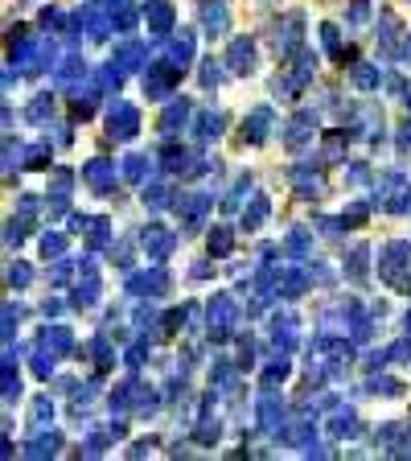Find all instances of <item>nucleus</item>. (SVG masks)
Listing matches in <instances>:
<instances>
[{
    "label": "nucleus",
    "instance_id": "nucleus-29",
    "mask_svg": "<svg viewBox=\"0 0 411 461\" xmlns=\"http://www.w3.org/2000/svg\"><path fill=\"white\" fill-rule=\"evenodd\" d=\"M173 25V8L169 4H148V29L152 33H169Z\"/></svg>",
    "mask_w": 411,
    "mask_h": 461
},
{
    "label": "nucleus",
    "instance_id": "nucleus-18",
    "mask_svg": "<svg viewBox=\"0 0 411 461\" xmlns=\"http://www.w3.org/2000/svg\"><path fill=\"white\" fill-rule=\"evenodd\" d=\"M185 120H189V99H173V103L165 107V116H161V132L173 136L177 128H185Z\"/></svg>",
    "mask_w": 411,
    "mask_h": 461
},
{
    "label": "nucleus",
    "instance_id": "nucleus-32",
    "mask_svg": "<svg viewBox=\"0 0 411 461\" xmlns=\"http://www.w3.org/2000/svg\"><path fill=\"white\" fill-rule=\"evenodd\" d=\"M189 58H193V38H189V33H182L177 42H169V62H173V66H182L185 70Z\"/></svg>",
    "mask_w": 411,
    "mask_h": 461
},
{
    "label": "nucleus",
    "instance_id": "nucleus-23",
    "mask_svg": "<svg viewBox=\"0 0 411 461\" xmlns=\"http://www.w3.org/2000/svg\"><path fill=\"white\" fill-rule=\"evenodd\" d=\"M120 169H124V178H128V182H144V178L152 173V161H148L144 153H128Z\"/></svg>",
    "mask_w": 411,
    "mask_h": 461
},
{
    "label": "nucleus",
    "instance_id": "nucleus-45",
    "mask_svg": "<svg viewBox=\"0 0 411 461\" xmlns=\"http://www.w3.org/2000/svg\"><path fill=\"white\" fill-rule=\"evenodd\" d=\"M62 251H66V235H58V230H49L46 239H42V256H62Z\"/></svg>",
    "mask_w": 411,
    "mask_h": 461
},
{
    "label": "nucleus",
    "instance_id": "nucleus-6",
    "mask_svg": "<svg viewBox=\"0 0 411 461\" xmlns=\"http://www.w3.org/2000/svg\"><path fill=\"white\" fill-rule=\"evenodd\" d=\"M79 21H83V29H87L91 38H107V33L115 29V13H107V4H83Z\"/></svg>",
    "mask_w": 411,
    "mask_h": 461
},
{
    "label": "nucleus",
    "instance_id": "nucleus-24",
    "mask_svg": "<svg viewBox=\"0 0 411 461\" xmlns=\"http://www.w3.org/2000/svg\"><path fill=\"white\" fill-rule=\"evenodd\" d=\"M272 338H275V346L288 350V346L296 342V318H292V313H280V318L272 322Z\"/></svg>",
    "mask_w": 411,
    "mask_h": 461
},
{
    "label": "nucleus",
    "instance_id": "nucleus-57",
    "mask_svg": "<svg viewBox=\"0 0 411 461\" xmlns=\"http://www.w3.org/2000/svg\"><path fill=\"white\" fill-rule=\"evenodd\" d=\"M366 4H370V0H354V8H350V21H354V25L366 21Z\"/></svg>",
    "mask_w": 411,
    "mask_h": 461
},
{
    "label": "nucleus",
    "instance_id": "nucleus-38",
    "mask_svg": "<svg viewBox=\"0 0 411 461\" xmlns=\"http://www.w3.org/2000/svg\"><path fill=\"white\" fill-rule=\"evenodd\" d=\"M169 202V189L161 182H152V185H144V206H152V210H161Z\"/></svg>",
    "mask_w": 411,
    "mask_h": 461
},
{
    "label": "nucleus",
    "instance_id": "nucleus-56",
    "mask_svg": "<svg viewBox=\"0 0 411 461\" xmlns=\"http://www.w3.org/2000/svg\"><path fill=\"white\" fill-rule=\"evenodd\" d=\"M341 219H346V227H358L366 219V206H350V214H341Z\"/></svg>",
    "mask_w": 411,
    "mask_h": 461
},
{
    "label": "nucleus",
    "instance_id": "nucleus-41",
    "mask_svg": "<svg viewBox=\"0 0 411 461\" xmlns=\"http://www.w3.org/2000/svg\"><path fill=\"white\" fill-rule=\"evenodd\" d=\"M218 83H223V62L206 58L202 62V87H218Z\"/></svg>",
    "mask_w": 411,
    "mask_h": 461
},
{
    "label": "nucleus",
    "instance_id": "nucleus-60",
    "mask_svg": "<svg viewBox=\"0 0 411 461\" xmlns=\"http://www.w3.org/2000/svg\"><path fill=\"white\" fill-rule=\"evenodd\" d=\"M193 276H198V280L210 276V264H206V260H198V264H193Z\"/></svg>",
    "mask_w": 411,
    "mask_h": 461
},
{
    "label": "nucleus",
    "instance_id": "nucleus-48",
    "mask_svg": "<svg viewBox=\"0 0 411 461\" xmlns=\"http://www.w3.org/2000/svg\"><path fill=\"white\" fill-rule=\"evenodd\" d=\"M210 383H214V387H230V383H234V367H230V363H218L214 375H210Z\"/></svg>",
    "mask_w": 411,
    "mask_h": 461
},
{
    "label": "nucleus",
    "instance_id": "nucleus-10",
    "mask_svg": "<svg viewBox=\"0 0 411 461\" xmlns=\"http://www.w3.org/2000/svg\"><path fill=\"white\" fill-rule=\"evenodd\" d=\"M206 210H210V198H202V194L177 198V219H182V227H189V230L206 219Z\"/></svg>",
    "mask_w": 411,
    "mask_h": 461
},
{
    "label": "nucleus",
    "instance_id": "nucleus-7",
    "mask_svg": "<svg viewBox=\"0 0 411 461\" xmlns=\"http://www.w3.org/2000/svg\"><path fill=\"white\" fill-rule=\"evenodd\" d=\"M272 132V107H255L247 120H243V144H259Z\"/></svg>",
    "mask_w": 411,
    "mask_h": 461
},
{
    "label": "nucleus",
    "instance_id": "nucleus-16",
    "mask_svg": "<svg viewBox=\"0 0 411 461\" xmlns=\"http://www.w3.org/2000/svg\"><path fill=\"white\" fill-rule=\"evenodd\" d=\"M83 178H87V185H91V189L107 194V189H115V165H107V161L99 157V161H91V165L83 169Z\"/></svg>",
    "mask_w": 411,
    "mask_h": 461
},
{
    "label": "nucleus",
    "instance_id": "nucleus-26",
    "mask_svg": "<svg viewBox=\"0 0 411 461\" xmlns=\"http://www.w3.org/2000/svg\"><path fill=\"white\" fill-rule=\"evenodd\" d=\"M268 210H272V202H268L264 194H255V198H251V206L243 210V227H247V230H255L259 223H264V219H268Z\"/></svg>",
    "mask_w": 411,
    "mask_h": 461
},
{
    "label": "nucleus",
    "instance_id": "nucleus-46",
    "mask_svg": "<svg viewBox=\"0 0 411 461\" xmlns=\"http://www.w3.org/2000/svg\"><path fill=\"white\" fill-rule=\"evenodd\" d=\"M29 280H33L29 264H8V288H25Z\"/></svg>",
    "mask_w": 411,
    "mask_h": 461
},
{
    "label": "nucleus",
    "instance_id": "nucleus-61",
    "mask_svg": "<svg viewBox=\"0 0 411 461\" xmlns=\"http://www.w3.org/2000/svg\"><path fill=\"white\" fill-rule=\"evenodd\" d=\"M62 313V301H46V318H58Z\"/></svg>",
    "mask_w": 411,
    "mask_h": 461
},
{
    "label": "nucleus",
    "instance_id": "nucleus-11",
    "mask_svg": "<svg viewBox=\"0 0 411 461\" xmlns=\"http://www.w3.org/2000/svg\"><path fill=\"white\" fill-rule=\"evenodd\" d=\"M227 66L234 75H247V70L255 66V42H251V38H234V42H230V54H227Z\"/></svg>",
    "mask_w": 411,
    "mask_h": 461
},
{
    "label": "nucleus",
    "instance_id": "nucleus-5",
    "mask_svg": "<svg viewBox=\"0 0 411 461\" xmlns=\"http://www.w3.org/2000/svg\"><path fill=\"white\" fill-rule=\"evenodd\" d=\"M317 132V116L305 107V111H296L292 120H288V128H284V140H288V148H305L309 140Z\"/></svg>",
    "mask_w": 411,
    "mask_h": 461
},
{
    "label": "nucleus",
    "instance_id": "nucleus-51",
    "mask_svg": "<svg viewBox=\"0 0 411 461\" xmlns=\"http://www.w3.org/2000/svg\"><path fill=\"white\" fill-rule=\"evenodd\" d=\"M185 322V309H169L165 322H161V334H177V325Z\"/></svg>",
    "mask_w": 411,
    "mask_h": 461
},
{
    "label": "nucleus",
    "instance_id": "nucleus-33",
    "mask_svg": "<svg viewBox=\"0 0 411 461\" xmlns=\"http://www.w3.org/2000/svg\"><path fill=\"white\" fill-rule=\"evenodd\" d=\"M58 432H42V437H33V445H29V458H49V453H58Z\"/></svg>",
    "mask_w": 411,
    "mask_h": 461
},
{
    "label": "nucleus",
    "instance_id": "nucleus-39",
    "mask_svg": "<svg viewBox=\"0 0 411 461\" xmlns=\"http://www.w3.org/2000/svg\"><path fill=\"white\" fill-rule=\"evenodd\" d=\"M366 256H370V247H366V243H358V247L350 251V276H354V280L366 276Z\"/></svg>",
    "mask_w": 411,
    "mask_h": 461
},
{
    "label": "nucleus",
    "instance_id": "nucleus-13",
    "mask_svg": "<svg viewBox=\"0 0 411 461\" xmlns=\"http://www.w3.org/2000/svg\"><path fill=\"white\" fill-rule=\"evenodd\" d=\"M292 185H296L300 198H321V194H325V182H321V173L313 165H296V169H292Z\"/></svg>",
    "mask_w": 411,
    "mask_h": 461
},
{
    "label": "nucleus",
    "instance_id": "nucleus-58",
    "mask_svg": "<svg viewBox=\"0 0 411 461\" xmlns=\"http://www.w3.org/2000/svg\"><path fill=\"white\" fill-rule=\"evenodd\" d=\"M350 182H366V165H350Z\"/></svg>",
    "mask_w": 411,
    "mask_h": 461
},
{
    "label": "nucleus",
    "instance_id": "nucleus-40",
    "mask_svg": "<svg viewBox=\"0 0 411 461\" xmlns=\"http://www.w3.org/2000/svg\"><path fill=\"white\" fill-rule=\"evenodd\" d=\"M111 13H115V29H132L136 25V4L120 0V8H111Z\"/></svg>",
    "mask_w": 411,
    "mask_h": 461
},
{
    "label": "nucleus",
    "instance_id": "nucleus-63",
    "mask_svg": "<svg viewBox=\"0 0 411 461\" xmlns=\"http://www.w3.org/2000/svg\"><path fill=\"white\" fill-rule=\"evenodd\" d=\"M408 329H411V318H408Z\"/></svg>",
    "mask_w": 411,
    "mask_h": 461
},
{
    "label": "nucleus",
    "instance_id": "nucleus-30",
    "mask_svg": "<svg viewBox=\"0 0 411 461\" xmlns=\"http://www.w3.org/2000/svg\"><path fill=\"white\" fill-rule=\"evenodd\" d=\"M206 29L210 33H227V8H223V0H206Z\"/></svg>",
    "mask_w": 411,
    "mask_h": 461
},
{
    "label": "nucleus",
    "instance_id": "nucleus-43",
    "mask_svg": "<svg viewBox=\"0 0 411 461\" xmlns=\"http://www.w3.org/2000/svg\"><path fill=\"white\" fill-rule=\"evenodd\" d=\"M49 416H54V404H49V400H33V408H29V424H33V428H42Z\"/></svg>",
    "mask_w": 411,
    "mask_h": 461
},
{
    "label": "nucleus",
    "instance_id": "nucleus-19",
    "mask_svg": "<svg viewBox=\"0 0 411 461\" xmlns=\"http://www.w3.org/2000/svg\"><path fill=\"white\" fill-rule=\"evenodd\" d=\"M161 165H165L169 173H189L193 153H189V148H177V144H165V148H161Z\"/></svg>",
    "mask_w": 411,
    "mask_h": 461
},
{
    "label": "nucleus",
    "instance_id": "nucleus-22",
    "mask_svg": "<svg viewBox=\"0 0 411 461\" xmlns=\"http://www.w3.org/2000/svg\"><path fill=\"white\" fill-rule=\"evenodd\" d=\"M223 124H227V120H223V111H202V116H198V124H193V132H198V140H206V144H210V140L223 132Z\"/></svg>",
    "mask_w": 411,
    "mask_h": 461
},
{
    "label": "nucleus",
    "instance_id": "nucleus-8",
    "mask_svg": "<svg viewBox=\"0 0 411 461\" xmlns=\"http://www.w3.org/2000/svg\"><path fill=\"white\" fill-rule=\"evenodd\" d=\"M300 29H305V17L292 13V17L275 29V49H280V54H296V49H300Z\"/></svg>",
    "mask_w": 411,
    "mask_h": 461
},
{
    "label": "nucleus",
    "instance_id": "nucleus-44",
    "mask_svg": "<svg viewBox=\"0 0 411 461\" xmlns=\"http://www.w3.org/2000/svg\"><path fill=\"white\" fill-rule=\"evenodd\" d=\"M284 251H288V256H305V251H309V235H305V230H292V235L284 239Z\"/></svg>",
    "mask_w": 411,
    "mask_h": 461
},
{
    "label": "nucleus",
    "instance_id": "nucleus-52",
    "mask_svg": "<svg viewBox=\"0 0 411 461\" xmlns=\"http://www.w3.org/2000/svg\"><path fill=\"white\" fill-rule=\"evenodd\" d=\"M46 161H49V148H46V144H33V148L25 153V165H46Z\"/></svg>",
    "mask_w": 411,
    "mask_h": 461
},
{
    "label": "nucleus",
    "instance_id": "nucleus-64",
    "mask_svg": "<svg viewBox=\"0 0 411 461\" xmlns=\"http://www.w3.org/2000/svg\"><path fill=\"white\" fill-rule=\"evenodd\" d=\"M408 49H411V46H408Z\"/></svg>",
    "mask_w": 411,
    "mask_h": 461
},
{
    "label": "nucleus",
    "instance_id": "nucleus-53",
    "mask_svg": "<svg viewBox=\"0 0 411 461\" xmlns=\"http://www.w3.org/2000/svg\"><path fill=\"white\" fill-rule=\"evenodd\" d=\"M91 116H95L91 99H83V95H79V99H74V120H91Z\"/></svg>",
    "mask_w": 411,
    "mask_h": 461
},
{
    "label": "nucleus",
    "instance_id": "nucleus-20",
    "mask_svg": "<svg viewBox=\"0 0 411 461\" xmlns=\"http://www.w3.org/2000/svg\"><path fill=\"white\" fill-rule=\"evenodd\" d=\"M140 62H144V46H140V42H124V46L111 54V66H115V70H136Z\"/></svg>",
    "mask_w": 411,
    "mask_h": 461
},
{
    "label": "nucleus",
    "instance_id": "nucleus-4",
    "mask_svg": "<svg viewBox=\"0 0 411 461\" xmlns=\"http://www.w3.org/2000/svg\"><path fill=\"white\" fill-rule=\"evenodd\" d=\"M177 79H182V66L161 62V66L148 70V79H144V95H148V99H161V95H169V87H173Z\"/></svg>",
    "mask_w": 411,
    "mask_h": 461
},
{
    "label": "nucleus",
    "instance_id": "nucleus-35",
    "mask_svg": "<svg viewBox=\"0 0 411 461\" xmlns=\"http://www.w3.org/2000/svg\"><path fill=\"white\" fill-rule=\"evenodd\" d=\"M288 359H284V354H280V359H275V363H268V370H264V387H275V383H284V379H288Z\"/></svg>",
    "mask_w": 411,
    "mask_h": 461
},
{
    "label": "nucleus",
    "instance_id": "nucleus-55",
    "mask_svg": "<svg viewBox=\"0 0 411 461\" xmlns=\"http://www.w3.org/2000/svg\"><path fill=\"white\" fill-rule=\"evenodd\" d=\"M13 325H17V309L4 305V342H13Z\"/></svg>",
    "mask_w": 411,
    "mask_h": 461
},
{
    "label": "nucleus",
    "instance_id": "nucleus-62",
    "mask_svg": "<svg viewBox=\"0 0 411 461\" xmlns=\"http://www.w3.org/2000/svg\"><path fill=\"white\" fill-rule=\"evenodd\" d=\"M403 148H411V124L403 128Z\"/></svg>",
    "mask_w": 411,
    "mask_h": 461
},
{
    "label": "nucleus",
    "instance_id": "nucleus-2",
    "mask_svg": "<svg viewBox=\"0 0 411 461\" xmlns=\"http://www.w3.org/2000/svg\"><path fill=\"white\" fill-rule=\"evenodd\" d=\"M206 318H210V338H218V342H223V338H230V334H234V318H239L234 297H227V292H223V297H214Z\"/></svg>",
    "mask_w": 411,
    "mask_h": 461
},
{
    "label": "nucleus",
    "instance_id": "nucleus-37",
    "mask_svg": "<svg viewBox=\"0 0 411 461\" xmlns=\"http://www.w3.org/2000/svg\"><path fill=\"white\" fill-rule=\"evenodd\" d=\"M49 116H54V99H49V95H38L33 107H29V120H33V124H46Z\"/></svg>",
    "mask_w": 411,
    "mask_h": 461
},
{
    "label": "nucleus",
    "instance_id": "nucleus-36",
    "mask_svg": "<svg viewBox=\"0 0 411 461\" xmlns=\"http://www.w3.org/2000/svg\"><path fill=\"white\" fill-rule=\"evenodd\" d=\"M87 354H91L95 363H99V370H107V367H111V346H107V338H103V334H99V338H95L91 346H87Z\"/></svg>",
    "mask_w": 411,
    "mask_h": 461
},
{
    "label": "nucleus",
    "instance_id": "nucleus-31",
    "mask_svg": "<svg viewBox=\"0 0 411 461\" xmlns=\"http://www.w3.org/2000/svg\"><path fill=\"white\" fill-rule=\"evenodd\" d=\"M378 83H382V70H378V66H370V62H358V66H354V87L374 91Z\"/></svg>",
    "mask_w": 411,
    "mask_h": 461
},
{
    "label": "nucleus",
    "instance_id": "nucleus-42",
    "mask_svg": "<svg viewBox=\"0 0 411 461\" xmlns=\"http://www.w3.org/2000/svg\"><path fill=\"white\" fill-rule=\"evenodd\" d=\"M370 391H382V396H399V391H403V383H399V379H391V375H374V379H370Z\"/></svg>",
    "mask_w": 411,
    "mask_h": 461
},
{
    "label": "nucleus",
    "instance_id": "nucleus-25",
    "mask_svg": "<svg viewBox=\"0 0 411 461\" xmlns=\"http://www.w3.org/2000/svg\"><path fill=\"white\" fill-rule=\"evenodd\" d=\"M346 144H350V132H325V148H321V161H341L346 157Z\"/></svg>",
    "mask_w": 411,
    "mask_h": 461
},
{
    "label": "nucleus",
    "instance_id": "nucleus-12",
    "mask_svg": "<svg viewBox=\"0 0 411 461\" xmlns=\"http://www.w3.org/2000/svg\"><path fill=\"white\" fill-rule=\"evenodd\" d=\"M140 247H144L148 256H156V260H165V256H169V251L177 247V239H173V235H169L165 227H148L144 235H140Z\"/></svg>",
    "mask_w": 411,
    "mask_h": 461
},
{
    "label": "nucleus",
    "instance_id": "nucleus-3",
    "mask_svg": "<svg viewBox=\"0 0 411 461\" xmlns=\"http://www.w3.org/2000/svg\"><path fill=\"white\" fill-rule=\"evenodd\" d=\"M107 132H111V140H132L140 132V111L132 103H115L107 116Z\"/></svg>",
    "mask_w": 411,
    "mask_h": 461
},
{
    "label": "nucleus",
    "instance_id": "nucleus-14",
    "mask_svg": "<svg viewBox=\"0 0 411 461\" xmlns=\"http://www.w3.org/2000/svg\"><path fill=\"white\" fill-rule=\"evenodd\" d=\"M128 288L140 292V297H161V292L169 288V276H165L161 268H152V272H136V276L128 280Z\"/></svg>",
    "mask_w": 411,
    "mask_h": 461
},
{
    "label": "nucleus",
    "instance_id": "nucleus-9",
    "mask_svg": "<svg viewBox=\"0 0 411 461\" xmlns=\"http://www.w3.org/2000/svg\"><path fill=\"white\" fill-rule=\"evenodd\" d=\"M38 350H46V354H54V359H62V354L74 350V338H70L66 325H49L46 334H42V342H38Z\"/></svg>",
    "mask_w": 411,
    "mask_h": 461
},
{
    "label": "nucleus",
    "instance_id": "nucleus-34",
    "mask_svg": "<svg viewBox=\"0 0 411 461\" xmlns=\"http://www.w3.org/2000/svg\"><path fill=\"white\" fill-rule=\"evenodd\" d=\"M230 247H234V239H230L227 227H214V230H210V256H230Z\"/></svg>",
    "mask_w": 411,
    "mask_h": 461
},
{
    "label": "nucleus",
    "instance_id": "nucleus-21",
    "mask_svg": "<svg viewBox=\"0 0 411 461\" xmlns=\"http://www.w3.org/2000/svg\"><path fill=\"white\" fill-rule=\"evenodd\" d=\"M399 38H403V29H399L395 13H382V33H378V42H382V49H387L391 58L399 54Z\"/></svg>",
    "mask_w": 411,
    "mask_h": 461
},
{
    "label": "nucleus",
    "instance_id": "nucleus-50",
    "mask_svg": "<svg viewBox=\"0 0 411 461\" xmlns=\"http://www.w3.org/2000/svg\"><path fill=\"white\" fill-rule=\"evenodd\" d=\"M247 185H251V182L243 178V182H239L234 189H230V194H227V202H223V210H239V202H243V194H247Z\"/></svg>",
    "mask_w": 411,
    "mask_h": 461
},
{
    "label": "nucleus",
    "instance_id": "nucleus-59",
    "mask_svg": "<svg viewBox=\"0 0 411 461\" xmlns=\"http://www.w3.org/2000/svg\"><path fill=\"white\" fill-rule=\"evenodd\" d=\"M128 363H132V367H136V363H144V346H132V350H128Z\"/></svg>",
    "mask_w": 411,
    "mask_h": 461
},
{
    "label": "nucleus",
    "instance_id": "nucleus-28",
    "mask_svg": "<svg viewBox=\"0 0 411 461\" xmlns=\"http://www.w3.org/2000/svg\"><path fill=\"white\" fill-rule=\"evenodd\" d=\"M83 75H87V62H83V58H74V54H70V58H66V62H62V70H58V83H62V87H70V91H74V83H79V79H83Z\"/></svg>",
    "mask_w": 411,
    "mask_h": 461
},
{
    "label": "nucleus",
    "instance_id": "nucleus-47",
    "mask_svg": "<svg viewBox=\"0 0 411 461\" xmlns=\"http://www.w3.org/2000/svg\"><path fill=\"white\" fill-rule=\"evenodd\" d=\"M25 230H29V214H21V219H13V223L4 227V239H8V243H21V239H25Z\"/></svg>",
    "mask_w": 411,
    "mask_h": 461
},
{
    "label": "nucleus",
    "instance_id": "nucleus-27",
    "mask_svg": "<svg viewBox=\"0 0 411 461\" xmlns=\"http://www.w3.org/2000/svg\"><path fill=\"white\" fill-rule=\"evenodd\" d=\"M354 412L350 408H333V416H329V437H354Z\"/></svg>",
    "mask_w": 411,
    "mask_h": 461
},
{
    "label": "nucleus",
    "instance_id": "nucleus-15",
    "mask_svg": "<svg viewBox=\"0 0 411 461\" xmlns=\"http://www.w3.org/2000/svg\"><path fill=\"white\" fill-rule=\"evenodd\" d=\"M70 185H74V173H70V169H58V173H54V182H49V206H54V214H62V210L70 206Z\"/></svg>",
    "mask_w": 411,
    "mask_h": 461
},
{
    "label": "nucleus",
    "instance_id": "nucleus-54",
    "mask_svg": "<svg viewBox=\"0 0 411 461\" xmlns=\"http://www.w3.org/2000/svg\"><path fill=\"white\" fill-rule=\"evenodd\" d=\"M70 268H74V264L58 260V264H54V272H49V276H54V284H66V280H70Z\"/></svg>",
    "mask_w": 411,
    "mask_h": 461
},
{
    "label": "nucleus",
    "instance_id": "nucleus-17",
    "mask_svg": "<svg viewBox=\"0 0 411 461\" xmlns=\"http://www.w3.org/2000/svg\"><path fill=\"white\" fill-rule=\"evenodd\" d=\"M259 424H264V432L268 437H284V408H280V400H259Z\"/></svg>",
    "mask_w": 411,
    "mask_h": 461
},
{
    "label": "nucleus",
    "instance_id": "nucleus-49",
    "mask_svg": "<svg viewBox=\"0 0 411 461\" xmlns=\"http://www.w3.org/2000/svg\"><path fill=\"white\" fill-rule=\"evenodd\" d=\"M198 441H218V420L202 416V424H198Z\"/></svg>",
    "mask_w": 411,
    "mask_h": 461
},
{
    "label": "nucleus",
    "instance_id": "nucleus-1",
    "mask_svg": "<svg viewBox=\"0 0 411 461\" xmlns=\"http://www.w3.org/2000/svg\"><path fill=\"white\" fill-rule=\"evenodd\" d=\"M411 243H387L382 256H378V276L387 280L391 288L411 292Z\"/></svg>",
    "mask_w": 411,
    "mask_h": 461
}]
</instances>
